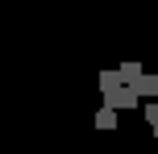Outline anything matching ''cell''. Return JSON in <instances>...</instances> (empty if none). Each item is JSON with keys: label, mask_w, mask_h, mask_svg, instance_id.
Returning a JSON list of instances; mask_svg holds the SVG:
<instances>
[{"label": "cell", "mask_w": 158, "mask_h": 154, "mask_svg": "<svg viewBox=\"0 0 158 154\" xmlns=\"http://www.w3.org/2000/svg\"><path fill=\"white\" fill-rule=\"evenodd\" d=\"M104 104L117 108V113H129V108H142V96H137V88H129V83H117L112 92H104Z\"/></svg>", "instance_id": "cell-1"}, {"label": "cell", "mask_w": 158, "mask_h": 154, "mask_svg": "<svg viewBox=\"0 0 158 154\" xmlns=\"http://www.w3.org/2000/svg\"><path fill=\"white\" fill-rule=\"evenodd\" d=\"M117 71H121V83H129V88H133V83L142 79V63H121Z\"/></svg>", "instance_id": "cell-2"}, {"label": "cell", "mask_w": 158, "mask_h": 154, "mask_svg": "<svg viewBox=\"0 0 158 154\" xmlns=\"http://www.w3.org/2000/svg\"><path fill=\"white\" fill-rule=\"evenodd\" d=\"M133 88H137V96H158V75H146L142 71V79H137Z\"/></svg>", "instance_id": "cell-3"}, {"label": "cell", "mask_w": 158, "mask_h": 154, "mask_svg": "<svg viewBox=\"0 0 158 154\" xmlns=\"http://www.w3.org/2000/svg\"><path fill=\"white\" fill-rule=\"evenodd\" d=\"M96 129H117V108L104 104L100 113H96Z\"/></svg>", "instance_id": "cell-4"}, {"label": "cell", "mask_w": 158, "mask_h": 154, "mask_svg": "<svg viewBox=\"0 0 158 154\" xmlns=\"http://www.w3.org/2000/svg\"><path fill=\"white\" fill-rule=\"evenodd\" d=\"M121 83V71H100V92H112Z\"/></svg>", "instance_id": "cell-5"}]
</instances>
